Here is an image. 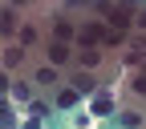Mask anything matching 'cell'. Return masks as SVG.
I'll return each mask as SVG.
<instances>
[{
	"instance_id": "1",
	"label": "cell",
	"mask_w": 146,
	"mask_h": 129,
	"mask_svg": "<svg viewBox=\"0 0 146 129\" xmlns=\"http://www.w3.org/2000/svg\"><path fill=\"white\" fill-rule=\"evenodd\" d=\"M77 93H73V89H61V93H57V109H77Z\"/></svg>"
},
{
	"instance_id": "2",
	"label": "cell",
	"mask_w": 146,
	"mask_h": 129,
	"mask_svg": "<svg viewBox=\"0 0 146 129\" xmlns=\"http://www.w3.org/2000/svg\"><path fill=\"white\" fill-rule=\"evenodd\" d=\"M94 113H114V101H110V97H98L94 101Z\"/></svg>"
},
{
	"instance_id": "3",
	"label": "cell",
	"mask_w": 146,
	"mask_h": 129,
	"mask_svg": "<svg viewBox=\"0 0 146 129\" xmlns=\"http://www.w3.org/2000/svg\"><path fill=\"white\" fill-rule=\"evenodd\" d=\"M118 125H122V129H138V125H142V121H138V117H134V113H122V117H118Z\"/></svg>"
},
{
	"instance_id": "4",
	"label": "cell",
	"mask_w": 146,
	"mask_h": 129,
	"mask_svg": "<svg viewBox=\"0 0 146 129\" xmlns=\"http://www.w3.org/2000/svg\"><path fill=\"white\" fill-rule=\"evenodd\" d=\"M0 113H8V105H4V101H0Z\"/></svg>"
}]
</instances>
